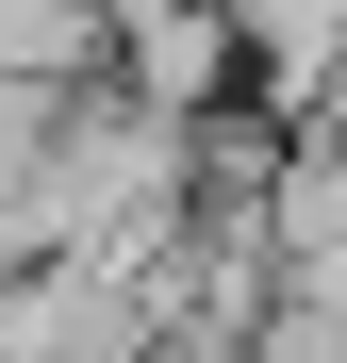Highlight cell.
<instances>
[{
    "label": "cell",
    "instance_id": "obj_1",
    "mask_svg": "<svg viewBox=\"0 0 347 363\" xmlns=\"http://www.w3.org/2000/svg\"><path fill=\"white\" fill-rule=\"evenodd\" d=\"M50 133H67V83H17V67H0V199H33Z\"/></svg>",
    "mask_w": 347,
    "mask_h": 363
}]
</instances>
